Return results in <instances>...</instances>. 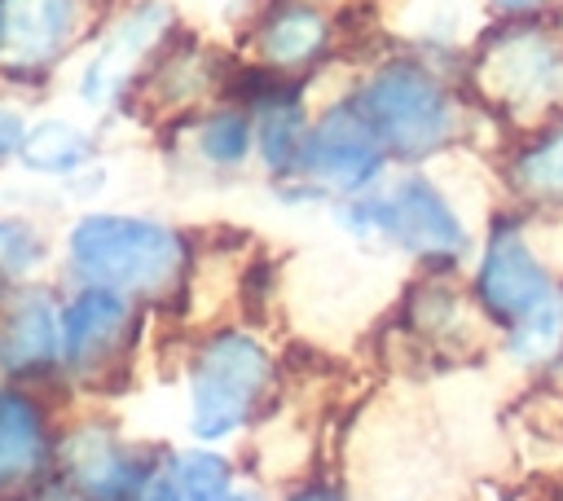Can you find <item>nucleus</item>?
I'll return each mask as SVG.
<instances>
[{
	"mask_svg": "<svg viewBox=\"0 0 563 501\" xmlns=\"http://www.w3.org/2000/svg\"><path fill=\"white\" fill-rule=\"evenodd\" d=\"M66 255L88 286H110L128 299H167L189 286V237L163 220L88 211L75 220Z\"/></svg>",
	"mask_w": 563,
	"mask_h": 501,
	"instance_id": "nucleus-1",
	"label": "nucleus"
},
{
	"mask_svg": "<svg viewBox=\"0 0 563 501\" xmlns=\"http://www.w3.org/2000/svg\"><path fill=\"white\" fill-rule=\"evenodd\" d=\"M189 431L198 439H224L246 422L264 417L268 396L277 391V365L268 347L224 325L207 334L189 356Z\"/></svg>",
	"mask_w": 563,
	"mask_h": 501,
	"instance_id": "nucleus-2",
	"label": "nucleus"
},
{
	"mask_svg": "<svg viewBox=\"0 0 563 501\" xmlns=\"http://www.w3.org/2000/svg\"><path fill=\"white\" fill-rule=\"evenodd\" d=\"M352 101L361 105L391 158L422 163L457 136V105L444 79L413 57L383 62Z\"/></svg>",
	"mask_w": 563,
	"mask_h": 501,
	"instance_id": "nucleus-3",
	"label": "nucleus"
},
{
	"mask_svg": "<svg viewBox=\"0 0 563 501\" xmlns=\"http://www.w3.org/2000/svg\"><path fill=\"white\" fill-rule=\"evenodd\" d=\"M471 79L479 97L506 114L541 110L559 88V40L532 18H510L475 53Z\"/></svg>",
	"mask_w": 563,
	"mask_h": 501,
	"instance_id": "nucleus-4",
	"label": "nucleus"
},
{
	"mask_svg": "<svg viewBox=\"0 0 563 501\" xmlns=\"http://www.w3.org/2000/svg\"><path fill=\"white\" fill-rule=\"evenodd\" d=\"M387 163V149L378 141V132L369 127V119L361 114V105L347 97L339 105H330L303 136L295 176H303L317 189L330 193H361Z\"/></svg>",
	"mask_w": 563,
	"mask_h": 501,
	"instance_id": "nucleus-5",
	"label": "nucleus"
},
{
	"mask_svg": "<svg viewBox=\"0 0 563 501\" xmlns=\"http://www.w3.org/2000/svg\"><path fill=\"white\" fill-rule=\"evenodd\" d=\"M479 312L510 330L515 321H523L528 312H537L541 303H550L559 290H554V277L550 268L537 259L528 233L510 220L493 224L488 242H484V255H479V268H475V286H471Z\"/></svg>",
	"mask_w": 563,
	"mask_h": 501,
	"instance_id": "nucleus-6",
	"label": "nucleus"
},
{
	"mask_svg": "<svg viewBox=\"0 0 563 501\" xmlns=\"http://www.w3.org/2000/svg\"><path fill=\"white\" fill-rule=\"evenodd\" d=\"M132 334H136V299L110 286H84L62 308V360L84 382L110 374L132 352Z\"/></svg>",
	"mask_w": 563,
	"mask_h": 501,
	"instance_id": "nucleus-7",
	"label": "nucleus"
},
{
	"mask_svg": "<svg viewBox=\"0 0 563 501\" xmlns=\"http://www.w3.org/2000/svg\"><path fill=\"white\" fill-rule=\"evenodd\" d=\"M383 237L427 264H453L466 255V224L449 207V198L427 176H405L387 198H378Z\"/></svg>",
	"mask_w": 563,
	"mask_h": 501,
	"instance_id": "nucleus-8",
	"label": "nucleus"
},
{
	"mask_svg": "<svg viewBox=\"0 0 563 501\" xmlns=\"http://www.w3.org/2000/svg\"><path fill=\"white\" fill-rule=\"evenodd\" d=\"M172 13L158 0L132 4L97 44V53L88 57L84 75H79V97L88 105H106L114 97H123V88L136 79V70L145 66V57L167 40Z\"/></svg>",
	"mask_w": 563,
	"mask_h": 501,
	"instance_id": "nucleus-9",
	"label": "nucleus"
},
{
	"mask_svg": "<svg viewBox=\"0 0 563 501\" xmlns=\"http://www.w3.org/2000/svg\"><path fill=\"white\" fill-rule=\"evenodd\" d=\"M79 35V0H0V70L40 75Z\"/></svg>",
	"mask_w": 563,
	"mask_h": 501,
	"instance_id": "nucleus-10",
	"label": "nucleus"
},
{
	"mask_svg": "<svg viewBox=\"0 0 563 501\" xmlns=\"http://www.w3.org/2000/svg\"><path fill=\"white\" fill-rule=\"evenodd\" d=\"M62 360V308L26 286L0 294V378H31Z\"/></svg>",
	"mask_w": 563,
	"mask_h": 501,
	"instance_id": "nucleus-11",
	"label": "nucleus"
},
{
	"mask_svg": "<svg viewBox=\"0 0 563 501\" xmlns=\"http://www.w3.org/2000/svg\"><path fill=\"white\" fill-rule=\"evenodd\" d=\"M53 453L57 444H53L44 404L22 387L0 382V492L26 488L31 479H40Z\"/></svg>",
	"mask_w": 563,
	"mask_h": 501,
	"instance_id": "nucleus-12",
	"label": "nucleus"
},
{
	"mask_svg": "<svg viewBox=\"0 0 563 501\" xmlns=\"http://www.w3.org/2000/svg\"><path fill=\"white\" fill-rule=\"evenodd\" d=\"M330 48V18L308 0H277L260 13L255 57L264 70H308Z\"/></svg>",
	"mask_w": 563,
	"mask_h": 501,
	"instance_id": "nucleus-13",
	"label": "nucleus"
},
{
	"mask_svg": "<svg viewBox=\"0 0 563 501\" xmlns=\"http://www.w3.org/2000/svg\"><path fill=\"white\" fill-rule=\"evenodd\" d=\"M18 158H22V167H31L40 176H70L75 167H84L92 158V136L66 119H44V123L26 127Z\"/></svg>",
	"mask_w": 563,
	"mask_h": 501,
	"instance_id": "nucleus-14",
	"label": "nucleus"
},
{
	"mask_svg": "<svg viewBox=\"0 0 563 501\" xmlns=\"http://www.w3.org/2000/svg\"><path fill=\"white\" fill-rule=\"evenodd\" d=\"M510 185L532 202H563V123L541 127L510 158Z\"/></svg>",
	"mask_w": 563,
	"mask_h": 501,
	"instance_id": "nucleus-15",
	"label": "nucleus"
},
{
	"mask_svg": "<svg viewBox=\"0 0 563 501\" xmlns=\"http://www.w3.org/2000/svg\"><path fill=\"white\" fill-rule=\"evenodd\" d=\"M506 356L523 369H545L563 360V294H554L506 330Z\"/></svg>",
	"mask_w": 563,
	"mask_h": 501,
	"instance_id": "nucleus-16",
	"label": "nucleus"
},
{
	"mask_svg": "<svg viewBox=\"0 0 563 501\" xmlns=\"http://www.w3.org/2000/svg\"><path fill=\"white\" fill-rule=\"evenodd\" d=\"M251 145H255V119L246 110H238V105L211 110L198 123V154L211 167H238V163H246Z\"/></svg>",
	"mask_w": 563,
	"mask_h": 501,
	"instance_id": "nucleus-17",
	"label": "nucleus"
},
{
	"mask_svg": "<svg viewBox=\"0 0 563 501\" xmlns=\"http://www.w3.org/2000/svg\"><path fill=\"white\" fill-rule=\"evenodd\" d=\"M44 264V237L26 220H0V281H26Z\"/></svg>",
	"mask_w": 563,
	"mask_h": 501,
	"instance_id": "nucleus-18",
	"label": "nucleus"
},
{
	"mask_svg": "<svg viewBox=\"0 0 563 501\" xmlns=\"http://www.w3.org/2000/svg\"><path fill=\"white\" fill-rule=\"evenodd\" d=\"M26 141V119L13 110V105H0V158L18 154Z\"/></svg>",
	"mask_w": 563,
	"mask_h": 501,
	"instance_id": "nucleus-19",
	"label": "nucleus"
},
{
	"mask_svg": "<svg viewBox=\"0 0 563 501\" xmlns=\"http://www.w3.org/2000/svg\"><path fill=\"white\" fill-rule=\"evenodd\" d=\"M488 4H493V9H501L506 18H532L545 0H488Z\"/></svg>",
	"mask_w": 563,
	"mask_h": 501,
	"instance_id": "nucleus-20",
	"label": "nucleus"
},
{
	"mask_svg": "<svg viewBox=\"0 0 563 501\" xmlns=\"http://www.w3.org/2000/svg\"><path fill=\"white\" fill-rule=\"evenodd\" d=\"M295 501H339L330 488H308V492H295Z\"/></svg>",
	"mask_w": 563,
	"mask_h": 501,
	"instance_id": "nucleus-21",
	"label": "nucleus"
}]
</instances>
